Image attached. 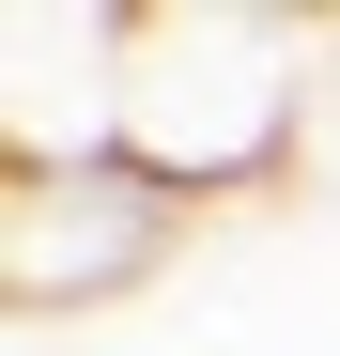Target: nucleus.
<instances>
[{
    "label": "nucleus",
    "instance_id": "f257e3e1",
    "mask_svg": "<svg viewBox=\"0 0 340 356\" xmlns=\"http://www.w3.org/2000/svg\"><path fill=\"white\" fill-rule=\"evenodd\" d=\"M309 78H325V16H278V0H139V47H124V170L170 186V202L294 186Z\"/></svg>",
    "mask_w": 340,
    "mask_h": 356
},
{
    "label": "nucleus",
    "instance_id": "20e7f679",
    "mask_svg": "<svg viewBox=\"0 0 340 356\" xmlns=\"http://www.w3.org/2000/svg\"><path fill=\"white\" fill-rule=\"evenodd\" d=\"M294 186H340V16H325V78H309V124H294Z\"/></svg>",
    "mask_w": 340,
    "mask_h": 356
},
{
    "label": "nucleus",
    "instance_id": "7ed1b4c3",
    "mask_svg": "<svg viewBox=\"0 0 340 356\" xmlns=\"http://www.w3.org/2000/svg\"><path fill=\"white\" fill-rule=\"evenodd\" d=\"M170 217L186 202L139 186V170H31V186H0V294L16 310H93L170 248Z\"/></svg>",
    "mask_w": 340,
    "mask_h": 356
},
{
    "label": "nucleus",
    "instance_id": "f03ea898",
    "mask_svg": "<svg viewBox=\"0 0 340 356\" xmlns=\"http://www.w3.org/2000/svg\"><path fill=\"white\" fill-rule=\"evenodd\" d=\"M124 47L139 0H0V186L124 170Z\"/></svg>",
    "mask_w": 340,
    "mask_h": 356
}]
</instances>
